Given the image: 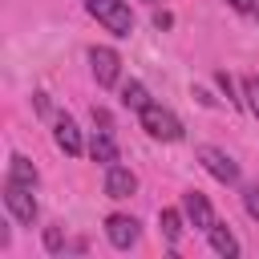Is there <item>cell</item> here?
I'll return each mask as SVG.
<instances>
[{
    "instance_id": "6da1fadb",
    "label": "cell",
    "mask_w": 259,
    "mask_h": 259,
    "mask_svg": "<svg viewBox=\"0 0 259 259\" xmlns=\"http://www.w3.org/2000/svg\"><path fill=\"white\" fill-rule=\"evenodd\" d=\"M85 8H89V16H93L97 24H105L113 36H130V32H134V12H130L125 0H85Z\"/></svg>"
},
{
    "instance_id": "7a4b0ae2",
    "label": "cell",
    "mask_w": 259,
    "mask_h": 259,
    "mask_svg": "<svg viewBox=\"0 0 259 259\" xmlns=\"http://www.w3.org/2000/svg\"><path fill=\"white\" fill-rule=\"evenodd\" d=\"M138 117H142V130H146L150 138H158V142H178V138H182V121H178L166 105H158V101H150Z\"/></svg>"
},
{
    "instance_id": "3957f363",
    "label": "cell",
    "mask_w": 259,
    "mask_h": 259,
    "mask_svg": "<svg viewBox=\"0 0 259 259\" xmlns=\"http://www.w3.org/2000/svg\"><path fill=\"white\" fill-rule=\"evenodd\" d=\"M93 138H89V154H93V162H105V166H113L117 162V138H113V121H109V113L105 109H97L93 105Z\"/></svg>"
},
{
    "instance_id": "277c9868",
    "label": "cell",
    "mask_w": 259,
    "mask_h": 259,
    "mask_svg": "<svg viewBox=\"0 0 259 259\" xmlns=\"http://www.w3.org/2000/svg\"><path fill=\"white\" fill-rule=\"evenodd\" d=\"M198 162H202V170H206L214 182H223V186H235V182H239V162H235L227 150L202 146V150H198Z\"/></svg>"
},
{
    "instance_id": "5b68a950",
    "label": "cell",
    "mask_w": 259,
    "mask_h": 259,
    "mask_svg": "<svg viewBox=\"0 0 259 259\" xmlns=\"http://www.w3.org/2000/svg\"><path fill=\"white\" fill-rule=\"evenodd\" d=\"M4 206L12 210V219H16V223H24V227H32V223H36V198H32V186L4 178Z\"/></svg>"
},
{
    "instance_id": "8992f818",
    "label": "cell",
    "mask_w": 259,
    "mask_h": 259,
    "mask_svg": "<svg viewBox=\"0 0 259 259\" xmlns=\"http://www.w3.org/2000/svg\"><path fill=\"white\" fill-rule=\"evenodd\" d=\"M89 69H93L97 85L109 89V85H117V77H121V57H117L109 45H93V49H89Z\"/></svg>"
},
{
    "instance_id": "52a82bcc",
    "label": "cell",
    "mask_w": 259,
    "mask_h": 259,
    "mask_svg": "<svg viewBox=\"0 0 259 259\" xmlns=\"http://www.w3.org/2000/svg\"><path fill=\"white\" fill-rule=\"evenodd\" d=\"M182 214H186V219H190V227H194V231H202V235L219 223L202 190H186V194H182Z\"/></svg>"
},
{
    "instance_id": "ba28073f",
    "label": "cell",
    "mask_w": 259,
    "mask_h": 259,
    "mask_svg": "<svg viewBox=\"0 0 259 259\" xmlns=\"http://www.w3.org/2000/svg\"><path fill=\"white\" fill-rule=\"evenodd\" d=\"M138 235H142V227H138L134 214H109V219H105V239H109L117 251H130V247L138 243Z\"/></svg>"
},
{
    "instance_id": "9c48e42d",
    "label": "cell",
    "mask_w": 259,
    "mask_h": 259,
    "mask_svg": "<svg viewBox=\"0 0 259 259\" xmlns=\"http://www.w3.org/2000/svg\"><path fill=\"white\" fill-rule=\"evenodd\" d=\"M134 190H138V178H134L130 166H121V162L105 166V194L109 198H130Z\"/></svg>"
},
{
    "instance_id": "30bf717a",
    "label": "cell",
    "mask_w": 259,
    "mask_h": 259,
    "mask_svg": "<svg viewBox=\"0 0 259 259\" xmlns=\"http://www.w3.org/2000/svg\"><path fill=\"white\" fill-rule=\"evenodd\" d=\"M53 142H57V146H61V150H65L69 158H77V154L85 150V142H81V130H77V121H73V117H65V113H61V117L53 121Z\"/></svg>"
},
{
    "instance_id": "8fae6325",
    "label": "cell",
    "mask_w": 259,
    "mask_h": 259,
    "mask_svg": "<svg viewBox=\"0 0 259 259\" xmlns=\"http://www.w3.org/2000/svg\"><path fill=\"white\" fill-rule=\"evenodd\" d=\"M206 239H210V247H214L219 255H227V259H235V255H239V239L231 235V227H227V223H214V227L206 231Z\"/></svg>"
},
{
    "instance_id": "7c38bea8",
    "label": "cell",
    "mask_w": 259,
    "mask_h": 259,
    "mask_svg": "<svg viewBox=\"0 0 259 259\" xmlns=\"http://www.w3.org/2000/svg\"><path fill=\"white\" fill-rule=\"evenodd\" d=\"M8 178H12V182H24V186H36V182H40L36 166H32L24 154H12V158H8Z\"/></svg>"
},
{
    "instance_id": "4fadbf2b",
    "label": "cell",
    "mask_w": 259,
    "mask_h": 259,
    "mask_svg": "<svg viewBox=\"0 0 259 259\" xmlns=\"http://www.w3.org/2000/svg\"><path fill=\"white\" fill-rule=\"evenodd\" d=\"M121 105H125V109H134V113H142V109L150 105V93H146V85H142V81H130V85H121Z\"/></svg>"
},
{
    "instance_id": "5bb4252c",
    "label": "cell",
    "mask_w": 259,
    "mask_h": 259,
    "mask_svg": "<svg viewBox=\"0 0 259 259\" xmlns=\"http://www.w3.org/2000/svg\"><path fill=\"white\" fill-rule=\"evenodd\" d=\"M158 227H162L166 243L178 247V239H182V214H178V210H162V214H158Z\"/></svg>"
},
{
    "instance_id": "9a60e30c",
    "label": "cell",
    "mask_w": 259,
    "mask_h": 259,
    "mask_svg": "<svg viewBox=\"0 0 259 259\" xmlns=\"http://www.w3.org/2000/svg\"><path fill=\"white\" fill-rule=\"evenodd\" d=\"M243 105L251 109V117H259V77H243Z\"/></svg>"
},
{
    "instance_id": "2e32d148",
    "label": "cell",
    "mask_w": 259,
    "mask_h": 259,
    "mask_svg": "<svg viewBox=\"0 0 259 259\" xmlns=\"http://www.w3.org/2000/svg\"><path fill=\"white\" fill-rule=\"evenodd\" d=\"M45 247H49L53 255L65 247V235H61V227H45Z\"/></svg>"
},
{
    "instance_id": "e0dca14e",
    "label": "cell",
    "mask_w": 259,
    "mask_h": 259,
    "mask_svg": "<svg viewBox=\"0 0 259 259\" xmlns=\"http://www.w3.org/2000/svg\"><path fill=\"white\" fill-rule=\"evenodd\" d=\"M243 206H247L251 219H259V186H247L243 190Z\"/></svg>"
},
{
    "instance_id": "ac0fdd59",
    "label": "cell",
    "mask_w": 259,
    "mask_h": 259,
    "mask_svg": "<svg viewBox=\"0 0 259 259\" xmlns=\"http://www.w3.org/2000/svg\"><path fill=\"white\" fill-rule=\"evenodd\" d=\"M231 4H235L239 12H247V16H255V20H259V0H231Z\"/></svg>"
},
{
    "instance_id": "d6986e66",
    "label": "cell",
    "mask_w": 259,
    "mask_h": 259,
    "mask_svg": "<svg viewBox=\"0 0 259 259\" xmlns=\"http://www.w3.org/2000/svg\"><path fill=\"white\" fill-rule=\"evenodd\" d=\"M154 24H158V28H170V24H174V16H170V12H158V16H154Z\"/></svg>"
},
{
    "instance_id": "ffe728a7",
    "label": "cell",
    "mask_w": 259,
    "mask_h": 259,
    "mask_svg": "<svg viewBox=\"0 0 259 259\" xmlns=\"http://www.w3.org/2000/svg\"><path fill=\"white\" fill-rule=\"evenodd\" d=\"M142 4H158V0H142Z\"/></svg>"
}]
</instances>
